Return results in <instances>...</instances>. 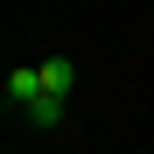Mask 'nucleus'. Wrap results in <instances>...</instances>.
Masks as SVG:
<instances>
[{
    "label": "nucleus",
    "instance_id": "obj_3",
    "mask_svg": "<svg viewBox=\"0 0 154 154\" xmlns=\"http://www.w3.org/2000/svg\"><path fill=\"white\" fill-rule=\"evenodd\" d=\"M42 91H63L70 98V63H42Z\"/></svg>",
    "mask_w": 154,
    "mask_h": 154
},
{
    "label": "nucleus",
    "instance_id": "obj_2",
    "mask_svg": "<svg viewBox=\"0 0 154 154\" xmlns=\"http://www.w3.org/2000/svg\"><path fill=\"white\" fill-rule=\"evenodd\" d=\"M63 105H70L63 91H42L35 105H28V119H35V126H56V119H63Z\"/></svg>",
    "mask_w": 154,
    "mask_h": 154
},
{
    "label": "nucleus",
    "instance_id": "obj_1",
    "mask_svg": "<svg viewBox=\"0 0 154 154\" xmlns=\"http://www.w3.org/2000/svg\"><path fill=\"white\" fill-rule=\"evenodd\" d=\"M35 98H42V70H7V105H21V112H28Z\"/></svg>",
    "mask_w": 154,
    "mask_h": 154
}]
</instances>
